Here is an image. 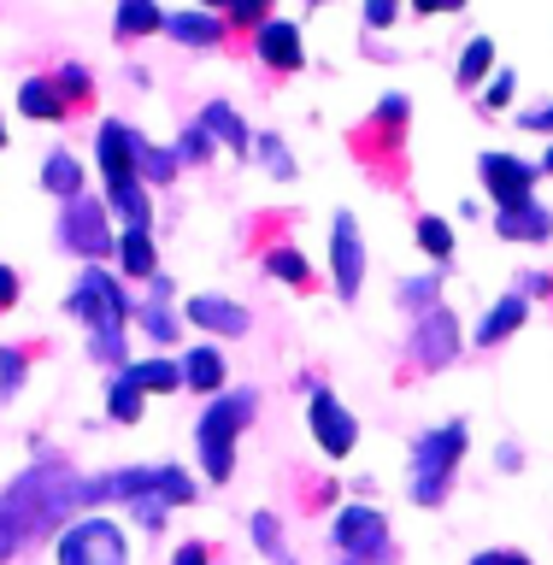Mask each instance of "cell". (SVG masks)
<instances>
[{
    "instance_id": "f546056e",
    "label": "cell",
    "mask_w": 553,
    "mask_h": 565,
    "mask_svg": "<svg viewBox=\"0 0 553 565\" xmlns=\"http://www.w3.org/2000/svg\"><path fill=\"white\" fill-rule=\"evenodd\" d=\"M136 183H141V189H166V183H177V159H171V148H153V141L141 136V148H136Z\"/></svg>"
},
{
    "instance_id": "1f68e13d",
    "label": "cell",
    "mask_w": 553,
    "mask_h": 565,
    "mask_svg": "<svg viewBox=\"0 0 553 565\" xmlns=\"http://www.w3.org/2000/svg\"><path fill=\"white\" fill-rule=\"evenodd\" d=\"M442 282H448V271H418L395 289V300L406 312H430V307H442Z\"/></svg>"
},
{
    "instance_id": "3957f363",
    "label": "cell",
    "mask_w": 553,
    "mask_h": 565,
    "mask_svg": "<svg viewBox=\"0 0 553 565\" xmlns=\"http://www.w3.org/2000/svg\"><path fill=\"white\" fill-rule=\"evenodd\" d=\"M466 448H471V424L466 418H448L436 424V430H424L413 441V477H406V494H413L418 507H442L454 494V477L466 466Z\"/></svg>"
},
{
    "instance_id": "ab89813d",
    "label": "cell",
    "mask_w": 553,
    "mask_h": 565,
    "mask_svg": "<svg viewBox=\"0 0 553 565\" xmlns=\"http://www.w3.org/2000/svg\"><path fill=\"white\" fill-rule=\"evenodd\" d=\"M512 95H519V71H494L489 88H483V113H507Z\"/></svg>"
},
{
    "instance_id": "f907efd6",
    "label": "cell",
    "mask_w": 553,
    "mask_h": 565,
    "mask_svg": "<svg viewBox=\"0 0 553 565\" xmlns=\"http://www.w3.org/2000/svg\"><path fill=\"white\" fill-rule=\"evenodd\" d=\"M18 547H24V542H18V530H12L7 519H0V565H7V559L18 554Z\"/></svg>"
},
{
    "instance_id": "9a60e30c",
    "label": "cell",
    "mask_w": 553,
    "mask_h": 565,
    "mask_svg": "<svg viewBox=\"0 0 553 565\" xmlns=\"http://www.w3.org/2000/svg\"><path fill=\"white\" fill-rule=\"evenodd\" d=\"M194 124H201V130H206L212 141H219V148H230L236 159H247V153H254V130H247V118H242L230 100H206V106H201V118H194Z\"/></svg>"
},
{
    "instance_id": "e0dca14e",
    "label": "cell",
    "mask_w": 553,
    "mask_h": 565,
    "mask_svg": "<svg viewBox=\"0 0 553 565\" xmlns=\"http://www.w3.org/2000/svg\"><path fill=\"white\" fill-rule=\"evenodd\" d=\"M166 35L171 42H183V47H224V12H201V7H189V12H166Z\"/></svg>"
},
{
    "instance_id": "11a10c76",
    "label": "cell",
    "mask_w": 553,
    "mask_h": 565,
    "mask_svg": "<svg viewBox=\"0 0 553 565\" xmlns=\"http://www.w3.org/2000/svg\"><path fill=\"white\" fill-rule=\"evenodd\" d=\"M0 148H7V124H0Z\"/></svg>"
},
{
    "instance_id": "7c38bea8",
    "label": "cell",
    "mask_w": 553,
    "mask_h": 565,
    "mask_svg": "<svg viewBox=\"0 0 553 565\" xmlns=\"http://www.w3.org/2000/svg\"><path fill=\"white\" fill-rule=\"evenodd\" d=\"M136 148H141V130L124 118H100L95 130V166H100V183L118 189V183H136Z\"/></svg>"
},
{
    "instance_id": "c3c4849f",
    "label": "cell",
    "mask_w": 553,
    "mask_h": 565,
    "mask_svg": "<svg viewBox=\"0 0 553 565\" xmlns=\"http://www.w3.org/2000/svg\"><path fill=\"white\" fill-rule=\"evenodd\" d=\"M494 466H501V471H519V466H524V448H519V441H501V448H494Z\"/></svg>"
},
{
    "instance_id": "8d00e7d4",
    "label": "cell",
    "mask_w": 553,
    "mask_h": 565,
    "mask_svg": "<svg viewBox=\"0 0 553 565\" xmlns=\"http://www.w3.org/2000/svg\"><path fill=\"white\" fill-rule=\"evenodd\" d=\"M24 377H30V353L18 348V342H0V406L24 388Z\"/></svg>"
},
{
    "instance_id": "9c48e42d",
    "label": "cell",
    "mask_w": 553,
    "mask_h": 565,
    "mask_svg": "<svg viewBox=\"0 0 553 565\" xmlns=\"http://www.w3.org/2000/svg\"><path fill=\"white\" fill-rule=\"evenodd\" d=\"M477 177H483L494 212L530 206V201H536V183H542V171L530 166L524 153H512V148H489L483 159H477Z\"/></svg>"
},
{
    "instance_id": "9f6ffc18",
    "label": "cell",
    "mask_w": 553,
    "mask_h": 565,
    "mask_svg": "<svg viewBox=\"0 0 553 565\" xmlns=\"http://www.w3.org/2000/svg\"><path fill=\"white\" fill-rule=\"evenodd\" d=\"M342 565H353V559H342Z\"/></svg>"
},
{
    "instance_id": "f35d334b",
    "label": "cell",
    "mask_w": 553,
    "mask_h": 565,
    "mask_svg": "<svg viewBox=\"0 0 553 565\" xmlns=\"http://www.w3.org/2000/svg\"><path fill=\"white\" fill-rule=\"evenodd\" d=\"M53 83L65 88V100H71V106H83L88 95H95V77H88V65H77V60H65L60 71H53Z\"/></svg>"
},
{
    "instance_id": "d4e9b609",
    "label": "cell",
    "mask_w": 553,
    "mask_h": 565,
    "mask_svg": "<svg viewBox=\"0 0 553 565\" xmlns=\"http://www.w3.org/2000/svg\"><path fill=\"white\" fill-rule=\"evenodd\" d=\"M141 413H148V395L136 388L130 371H113V377H106V418L113 424H141Z\"/></svg>"
},
{
    "instance_id": "bcb514c9",
    "label": "cell",
    "mask_w": 553,
    "mask_h": 565,
    "mask_svg": "<svg viewBox=\"0 0 553 565\" xmlns=\"http://www.w3.org/2000/svg\"><path fill=\"white\" fill-rule=\"evenodd\" d=\"M265 18H272V12H265V7H224V24H265Z\"/></svg>"
},
{
    "instance_id": "8992f818",
    "label": "cell",
    "mask_w": 553,
    "mask_h": 565,
    "mask_svg": "<svg viewBox=\"0 0 553 565\" xmlns=\"http://www.w3.org/2000/svg\"><path fill=\"white\" fill-rule=\"evenodd\" d=\"M60 247L77 254L83 265H100L106 254H118V230H113V212H106L100 194H77V201L60 206Z\"/></svg>"
},
{
    "instance_id": "7402d4cb",
    "label": "cell",
    "mask_w": 553,
    "mask_h": 565,
    "mask_svg": "<svg viewBox=\"0 0 553 565\" xmlns=\"http://www.w3.org/2000/svg\"><path fill=\"white\" fill-rule=\"evenodd\" d=\"M42 189L53 194V201H77V194H83V166H77V153H71V148H53L47 159H42Z\"/></svg>"
},
{
    "instance_id": "db71d44e",
    "label": "cell",
    "mask_w": 553,
    "mask_h": 565,
    "mask_svg": "<svg viewBox=\"0 0 553 565\" xmlns=\"http://www.w3.org/2000/svg\"><path fill=\"white\" fill-rule=\"evenodd\" d=\"M507 565H530V554H512V547H507Z\"/></svg>"
},
{
    "instance_id": "30bf717a",
    "label": "cell",
    "mask_w": 553,
    "mask_h": 565,
    "mask_svg": "<svg viewBox=\"0 0 553 565\" xmlns=\"http://www.w3.org/2000/svg\"><path fill=\"white\" fill-rule=\"evenodd\" d=\"M307 395H312V406H307L312 441H318V448H325L330 459H348L353 448H360V418H353L348 406L336 401L325 383H312V377H307Z\"/></svg>"
},
{
    "instance_id": "f5cc1de1",
    "label": "cell",
    "mask_w": 553,
    "mask_h": 565,
    "mask_svg": "<svg viewBox=\"0 0 553 565\" xmlns=\"http://www.w3.org/2000/svg\"><path fill=\"white\" fill-rule=\"evenodd\" d=\"M536 171H553V141H547V153L536 159Z\"/></svg>"
},
{
    "instance_id": "8fae6325",
    "label": "cell",
    "mask_w": 553,
    "mask_h": 565,
    "mask_svg": "<svg viewBox=\"0 0 553 565\" xmlns=\"http://www.w3.org/2000/svg\"><path fill=\"white\" fill-rule=\"evenodd\" d=\"M330 277H336V295L342 300H360L365 289V236H360V218L342 206L330 218Z\"/></svg>"
},
{
    "instance_id": "681fc988",
    "label": "cell",
    "mask_w": 553,
    "mask_h": 565,
    "mask_svg": "<svg viewBox=\"0 0 553 565\" xmlns=\"http://www.w3.org/2000/svg\"><path fill=\"white\" fill-rule=\"evenodd\" d=\"M7 307H18V271L12 265H0V312Z\"/></svg>"
},
{
    "instance_id": "4316f807",
    "label": "cell",
    "mask_w": 553,
    "mask_h": 565,
    "mask_svg": "<svg viewBox=\"0 0 553 565\" xmlns=\"http://www.w3.org/2000/svg\"><path fill=\"white\" fill-rule=\"evenodd\" d=\"M124 371L136 377L141 395H177V388H183V365L177 360H130Z\"/></svg>"
},
{
    "instance_id": "5b68a950",
    "label": "cell",
    "mask_w": 553,
    "mask_h": 565,
    "mask_svg": "<svg viewBox=\"0 0 553 565\" xmlns=\"http://www.w3.org/2000/svg\"><path fill=\"white\" fill-rule=\"evenodd\" d=\"M53 565H130V542H124L118 519L83 512L53 536Z\"/></svg>"
},
{
    "instance_id": "60d3db41",
    "label": "cell",
    "mask_w": 553,
    "mask_h": 565,
    "mask_svg": "<svg viewBox=\"0 0 553 565\" xmlns=\"http://www.w3.org/2000/svg\"><path fill=\"white\" fill-rule=\"evenodd\" d=\"M166 501H159V494H136V501H130V519L141 524V530H148V536H159V530H166Z\"/></svg>"
},
{
    "instance_id": "e575fe53",
    "label": "cell",
    "mask_w": 553,
    "mask_h": 565,
    "mask_svg": "<svg viewBox=\"0 0 553 565\" xmlns=\"http://www.w3.org/2000/svg\"><path fill=\"white\" fill-rule=\"evenodd\" d=\"M247 530H254V547H259L272 565H295L289 542H283V530H277V512H254V519H247Z\"/></svg>"
},
{
    "instance_id": "d590c367",
    "label": "cell",
    "mask_w": 553,
    "mask_h": 565,
    "mask_svg": "<svg viewBox=\"0 0 553 565\" xmlns=\"http://www.w3.org/2000/svg\"><path fill=\"white\" fill-rule=\"evenodd\" d=\"M212 153H219V141H212L201 124H183V130H177V141H171V159H177V166H206Z\"/></svg>"
},
{
    "instance_id": "7bdbcfd3",
    "label": "cell",
    "mask_w": 553,
    "mask_h": 565,
    "mask_svg": "<svg viewBox=\"0 0 553 565\" xmlns=\"http://www.w3.org/2000/svg\"><path fill=\"white\" fill-rule=\"evenodd\" d=\"M395 7H389V0H365V30H389V24H395Z\"/></svg>"
},
{
    "instance_id": "816d5d0a",
    "label": "cell",
    "mask_w": 553,
    "mask_h": 565,
    "mask_svg": "<svg viewBox=\"0 0 553 565\" xmlns=\"http://www.w3.org/2000/svg\"><path fill=\"white\" fill-rule=\"evenodd\" d=\"M466 565H507V547H489V554H471Z\"/></svg>"
},
{
    "instance_id": "7a4b0ae2",
    "label": "cell",
    "mask_w": 553,
    "mask_h": 565,
    "mask_svg": "<svg viewBox=\"0 0 553 565\" xmlns=\"http://www.w3.org/2000/svg\"><path fill=\"white\" fill-rule=\"evenodd\" d=\"M88 501H83V471L71 466H30L18 471L7 494H0V519L18 530V542H42V536H60L71 519H83Z\"/></svg>"
},
{
    "instance_id": "d6986e66",
    "label": "cell",
    "mask_w": 553,
    "mask_h": 565,
    "mask_svg": "<svg viewBox=\"0 0 553 565\" xmlns=\"http://www.w3.org/2000/svg\"><path fill=\"white\" fill-rule=\"evenodd\" d=\"M118 277L124 282H153L159 277V254H153V230H118Z\"/></svg>"
},
{
    "instance_id": "ba28073f",
    "label": "cell",
    "mask_w": 553,
    "mask_h": 565,
    "mask_svg": "<svg viewBox=\"0 0 553 565\" xmlns=\"http://www.w3.org/2000/svg\"><path fill=\"white\" fill-rule=\"evenodd\" d=\"M330 547H336L342 559H353V565H383V559H389V519H383L377 507L353 501V507L336 512Z\"/></svg>"
},
{
    "instance_id": "4dcf8cb0",
    "label": "cell",
    "mask_w": 553,
    "mask_h": 565,
    "mask_svg": "<svg viewBox=\"0 0 553 565\" xmlns=\"http://www.w3.org/2000/svg\"><path fill=\"white\" fill-rule=\"evenodd\" d=\"M489 65H494V42H489V35H471V42H466V47H459V65H454V83H459V88H477V83H483V77H489Z\"/></svg>"
},
{
    "instance_id": "ee69618b",
    "label": "cell",
    "mask_w": 553,
    "mask_h": 565,
    "mask_svg": "<svg viewBox=\"0 0 553 565\" xmlns=\"http://www.w3.org/2000/svg\"><path fill=\"white\" fill-rule=\"evenodd\" d=\"M171 565H212V547H206V542H183V547L171 554Z\"/></svg>"
},
{
    "instance_id": "44dd1931",
    "label": "cell",
    "mask_w": 553,
    "mask_h": 565,
    "mask_svg": "<svg viewBox=\"0 0 553 565\" xmlns=\"http://www.w3.org/2000/svg\"><path fill=\"white\" fill-rule=\"evenodd\" d=\"M494 236H507V242H553V212L542 201L494 212Z\"/></svg>"
},
{
    "instance_id": "484cf974",
    "label": "cell",
    "mask_w": 553,
    "mask_h": 565,
    "mask_svg": "<svg viewBox=\"0 0 553 565\" xmlns=\"http://www.w3.org/2000/svg\"><path fill=\"white\" fill-rule=\"evenodd\" d=\"M130 324L148 335L153 348H171L177 335H183V318H177L171 307H159V300H136V318H130Z\"/></svg>"
},
{
    "instance_id": "d6a6232c",
    "label": "cell",
    "mask_w": 553,
    "mask_h": 565,
    "mask_svg": "<svg viewBox=\"0 0 553 565\" xmlns=\"http://www.w3.org/2000/svg\"><path fill=\"white\" fill-rule=\"evenodd\" d=\"M406 118H413V100H406L401 88H389V95L371 106V124H383V130H389V148H401V141H406Z\"/></svg>"
},
{
    "instance_id": "2e32d148",
    "label": "cell",
    "mask_w": 553,
    "mask_h": 565,
    "mask_svg": "<svg viewBox=\"0 0 553 565\" xmlns=\"http://www.w3.org/2000/svg\"><path fill=\"white\" fill-rule=\"evenodd\" d=\"M177 365H183V388H194V395H212V401L224 395V383H230V365H224V353L212 348V342H194V348H189Z\"/></svg>"
},
{
    "instance_id": "f1b7e54d",
    "label": "cell",
    "mask_w": 553,
    "mask_h": 565,
    "mask_svg": "<svg viewBox=\"0 0 553 565\" xmlns=\"http://www.w3.org/2000/svg\"><path fill=\"white\" fill-rule=\"evenodd\" d=\"M141 494H159L166 507H189L194 501V477L183 466H148V489Z\"/></svg>"
},
{
    "instance_id": "5bb4252c",
    "label": "cell",
    "mask_w": 553,
    "mask_h": 565,
    "mask_svg": "<svg viewBox=\"0 0 553 565\" xmlns=\"http://www.w3.org/2000/svg\"><path fill=\"white\" fill-rule=\"evenodd\" d=\"M254 53H259L272 71H283V77H289V71H300V65H307L300 24H295V18H265V24L254 30Z\"/></svg>"
},
{
    "instance_id": "836d02e7",
    "label": "cell",
    "mask_w": 553,
    "mask_h": 565,
    "mask_svg": "<svg viewBox=\"0 0 553 565\" xmlns=\"http://www.w3.org/2000/svg\"><path fill=\"white\" fill-rule=\"evenodd\" d=\"M413 236H418V247H424V254H430L436 265H448V259H454V224H448V218L424 212V218L413 224Z\"/></svg>"
},
{
    "instance_id": "277c9868",
    "label": "cell",
    "mask_w": 553,
    "mask_h": 565,
    "mask_svg": "<svg viewBox=\"0 0 553 565\" xmlns=\"http://www.w3.org/2000/svg\"><path fill=\"white\" fill-rule=\"evenodd\" d=\"M254 418H259V395L247 383L219 395L201 413V424H194V454H201V471L212 477V483H230V477H236V436Z\"/></svg>"
},
{
    "instance_id": "6da1fadb",
    "label": "cell",
    "mask_w": 553,
    "mask_h": 565,
    "mask_svg": "<svg viewBox=\"0 0 553 565\" xmlns=\"http://www.w3.org/2000/svg\"><path fill=\"white\" fill-rule=\"evenodd\" d=\"M65 312L83 324V342H88V365H106V371H124L130 360V318H136V295L124 289L118 271L106 265H83L77 282L65 289Z\"/></svg>"
},
{
    "instance_id": "603a6c76",
    "label": "cell",
    "mask_w": 553,
    "mask_h": 565,
    "mask_svg": "<svg viewBox=\"0 0 553 565\" xmlns=\"http://www.w3.org/2000/svg\"><path fill=\"white\" fill-rule=\"evenodd\" d=\"M265 271H272L277 282H289V289H312V282H318V271H312V259L307 254H300V247L295 242H277V247H265Z\"/></svg>"
},
{
    "instance_id": "4fadbf2b",
    "label": "cell",
    "mask_w": 553,
    "mask_h": 565,
    "mask_svg": "<svg viewBox=\"0 0 553 565\" xmlns=\"http://www.w3.org/2000/svg\"><path fill=\"white\" fill-rule=\"evenodd\" d=\"M183 318L206 335H230V342H242V335L254 330V312H247L242 300H230V295H189Z\"/></svg>"
},
{
    "instance_id": "ac0fdd59",
    "label": "cell",
    "mask_w": 553,
    "mask_h": 565,
    "mask_svg": "<svg viewBox=\"0 0 553 565\" xmlns=\"http://www.w3.org/2000/svg\"><path fill=\"white\" fill-rule=\"evenodd\" d=\"M524 318H530V300H524L519 289H507V295L483 312V324L471 330V342H477V348H501L512 330H524Z\"/></svg>"
},
{
    "instance_id": "cb8c5ba5",
    "label": "cell",
    "mask_w": 553,
    "mask_h": 565,
    "mask_svg": "<svg viewBox=\"0 0 553 565\" xmlns=\"http://www.w3.org/2000/svg\"><path fill=\"white\" fill-rule=\"evenodd\" d=\"M106 212H113L124 230H153V201H148V189H141V183L106 189Z\"/></svg>"
},
{
    "instance_id": "b9f144b4",
    "label": "cell",
    "mask_w": 553,
    "mask_h": 565,
    "mask_svg": "<svg viewBox=\"0 0 553 565\" xmlns=\"http://www.w3.org/2000/svg\"><path fill=\"white\" fill-rule=\"evenodd\" d=\"M519 124H524L530 136H553V100H542V106H524Z\"/></svg>"
},
{
    "instance_id": "74e56055",
    "label": "cell",
    "mask_w": 553,
    "mask_h": 565,
    "mask_svg": "<svg viewBox=\"0 0 553 565\" xmlns=\"http://www.w3.org/2000/svg\"><path fill=\"white\" fill-rule=\"evenodd\" d=\"M254 159L277 177V183H295V153L283 148V136H254Z\"/></svg>"
},
{
    "instance_id": "f6af8a7d",
    "label": "cell",
    "mask_w": 553,
    "mask_h": 565,
    "mask_svg": "<svg viewBox=\"0 0 553 565\" xmlns=\"http://www.w3.org/2000/svg\"><path fill=\"white\" fill-rule=\"evenodd\" d=\"M519 295H524V300L553 295V277H547V271H524V277H519Z\"/></svg>"
},
{
    "instance_id": "52a82bcc",
    "label": "cell",
    "mask_w": 553,
    "mask_h": 565,
    "mask_svg": "<svg viewBox=\"0 0 553 565\" xmlns=\"http://www.w3.org/2000/svg\"><path fill=\"white\" fill-rule=\"evenodd\" d=\"M466 348V324H459L454 307H430L413 318V335H406V360L418 371H448Z\"/></svg>"
},
{
    "instance_id": "7dc6e473",
    "label": "cell",
    "mask_w": 553,
    "mask_h": 565,
    "mask_svg": "<svg viewBox=\"0 0 553 565\" xmlns=\"http://www.w3.org/2000/svg\"><path fill=\"white\" fill-rule=\"evenodd\" d=\"M141 300H159V307H171V300H177V277L159 271V277L148 282V295H141Z\"/></svg>"
},
{
    "instance_id": "ffe728a7",
    "label": "cell",
    "mask_w": 553,
    "mask_h": 565,
    "mask_svg": "<svg viewBox=\"0 0 553 565\" xmlns=\"http://www.w3.org/2000/svg\"><path fill=\"white\" fill-rule=\"evenodd\" d=\"M18 113L42 118V124H60V118L77 113V106L65 100V88L53 83V77H24V88H18Z\"/></svg>"
},
{
    "instance_id": "83f0119b",
    "label": "cell",
    "mask_w": 553,
    "mask_h": 565,
    "mask_svg": "<svg viewBox=\"0 0 553 565\" xmlns=\"http://www.w3.org/2000/svg\"><path fill=\"white\" fill-rule=\"evenodd\" d=\"M113 30H118V42H130V35H159L166 30V12H159L153 0H124L113 12Z\"/></svg>"
}]
</instances>
